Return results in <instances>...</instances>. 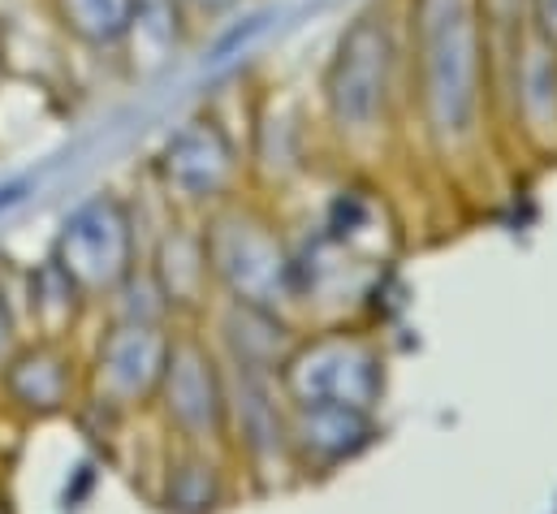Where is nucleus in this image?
<instances>
[{
    "label": "nucleus",
    "instance_id": "1",
    "mask_svg": "<svg viewBox=\"0 0 557 514\" xmlns=\"http://www.w3.org/2000/svg\"><path fill=\"white\" fill-rule=\"evenodd\" d=\"M407 44V122L441 164H471L493 126V44L480 0H398Z\"/></svg>",
    "mask_w": 557,
    "mask_h": 514
},
{
    "label": "nucleus",
    "instance_id": "2",
    "mask_svg": "<svg viewBox=\"0 0 557 514\" xmlns=\"http://www.w3.org/2000/svg\"><path fill=\"white\" fill-rule=\"evenodd\" d=\"M320 109L333 143L355 160L385 151L407 122V44L398 0H372L342 26L320 74Z\"/></svg>",
    "mask_w": 557,
    "mask_h": 514
},
{
    "label": "nucleus",
    "instance_id": "3",
    "mask_svg": "<svg viewBox=\"0 0 557 514\" xmlns=\"http://www.w3.org/2000/svg\"><path fill=\"white\" fill-rule=\"evenodd\" d=\"M203 243L212 281L243 307L273 311L285 298H294V256L281 243L277 225L264 208L243 204L238 195L208 212Z\"/></svg>",
    "mask_w": 557,
    "mask_h": 514
},
{
    "label": "nucleus",
    "instance_id": "4",
    "mask_svg": "<svg viewBox=\"0 0 557 514\" xmlns=\"http://www.w3.org/2000/svg\"><path fill=\"white\" fill-rule=\"evenodd\" d=\"M277 389L285 402H333L355 411H376L385 393V355L368 333L329 329L289 346L277 364Z\"/></svg>",
    "mask_w": 557,
    "mask_h": 514
},
{
    "label": "nucleus",
    "instance_id": "5",
    "mask_svg": "<svg viewBox=\"0 0 557 514\" xmlns=\"http://www.w3.org/2000/svg\"><path fill=\"white\" fill-rule=\"evenodd\" d=\"M493 126L536 160H557V48L536 30L493 52Z\"/></svg>",
    "mask_w": 557,
    "mask_h": 514
},
{
    "label": "nucleus",
    "instance_id": "6",
    "mask_svg": "<svg viewBox=\"0 0 557 514\" xmlns=\"http://www.w3.org/2000/svg\"><path fill=\"white\" fill-rule=\"evenodd\" d=\"M52 259L74 277L87 298H113L117 285L139 268L135 212L117 195L83 199L57 230Z\"/></svg>",
    "mask_w": 557,
    "mask_h": 514
},
{
    "label": "nucleus",
    "instance_id": "7",
    "mask_svg": "<svg viewBox=\"0 0 557 514\" xmlns=\"http://www.w3.org/2000/svg\"><path fill=\"white\" fill-rule=\"evenodd\" d=\"M243 169H247V160H243L234 134L225 130V122H216L208 113L182 122L156 156V178L169 191V199H177L182 208H195V212H212L225 199H234Z\"/></svg>",
    "mask_w": 557,
    "mask_h": 514
},
{
    "label": "nucleus",
    "instance_id": "8",
    "mask_svg": "<svg viewBox=\"0 0 557 514\" xmlns=\"http://www.w3.org/2000/svg\"><path fill=\"white\" fill-rule=\"evenodd\" d=\"M173 351L169 325L156 320H122L113 316L100 333L91 364L83 372L87 397L104 411H143L156 402V389L164 381V364Z\"/></svg>",
    "mask_w": 557,
    "mask_h": 514
},
{
    "label": "nucleus",
    "instance_id": "9",
    "mask_svg": "<svg viewBox=\"0 0 557 514\" xmlns=\"http://www.w3.org/2000/svg\"><path fill=\"white\" fill-rule=\"evenodd\" d=\"M169 432L182 445H221L230 432V386L216 368L212 351L190 338L173 333V351L164 364V381L156 389V402Z\"/></svg>",
    "mask_w": 557,
    "mask_h": 514
},
{
    "label": "nucleus",
    "instance_id": "10",
    "mask_svg": "<svg viewBox=\"0 0 557 514\" xmlns=\"http://www.w3.org/2000/svg\"><path fill=\"white\" fill-rule=\"evenodd\" d=\"M83 386L78 359L70 342L57 338H30L17 342L13 355L0 364V397L4 411L22 419H52L74 406Z\"/></svg>",
    "mask_w": 557,
    "mask_h": 514
},
{
    "label": "nucleus",
    "instance_id": "11",
    "mask_svg": "<svg viewBox=\"0 0 557 514\" xmlns=\"http://www.w3.org/2000/svg\"><path fill=\"white\" fill-rule=\"evenodd\" d=\"M376 437L372 411L333 406V402H285V454L315 476L337 472L342 463L359 458Z\"/></svg>",
    "mask_w": 557,
    "mask_h": 514
},
{
    "label": "nucleus",
    "instance_id": "12",
    "mask_svg": "<svg viewBox=\"0 0 557 514\" xmlns=\"http://www.w3.org/2000/svg\"><path fill=\"white\" fill-rule=\"evenodd\" d=\"M147 272L156 281V290L164 294L173 316H190L203 307V298L212 294V264H208V243H203V225H169L156 243V252L147 259Z\"/></svg>",
    "mask_w": 557,
    "mask_h": 514
},
{
    "label": "nucleus",
    "instance_id": "13",
    "mask_svg": "<svg viewBox=\"0 0 557 514\" xmlns=\"http://www.w3.org/2000/svg\"><path fill=\"white\" fill-rule=\"evenodd\" d=\"M91 298L74 285V277L48 256L39 268L26 272V307H30V325H35V338H57V342H70L74 329H78V316Z\"/></svg>",
    "mask_w": 557,
    "mask_h": 514
},
{
    "label": "nucleus",
    "instance_id": "14",
    "mask_svg": "<svg viewBox=\"0 0 557 514\" xmlns=\"http://www.w3.org/2000/svg\"><path fill=\"white\" fill-rule=\"evenodd\" d=\"M48 4H52V17L61 22V30L96 52L126 48L135 13H139V0H48Z\"/></svg>",
    "mask_w": 557,
    "mask_h": 514
},
{
    "label": "nucleus",
    "instance_id": "15",
    "mask_svg": "<svg viewBox=\"0 0 557 514\" xmlns=\"http://www.w3.org/2000/svg\"><path fill=\"white\" fill-rule=\"evenodd\" d=\"M164 502L177 514H208L221 502V467L208 454V445H182L169 458L164 476Z\"/></svg>",
    "mask_w": 557,
    "mask_h": 514
},
{
    "label": "nucleus",
    "instance_id": "16",
    "mask_svg": "<svg viewBox=\"0 0 557 514\" xmlns=\"http://www.w3.org/2000/svg\"><path fill=\"white\" fill-rule=\"evenodd\" d=\"M173 4L186 13V22H216L234 9H243L247 0H173Z\"/></svg>",
    "mask_w": 557,
    "mask_h": 514
},
{
    "label": "nucleus",
    "instance_id": "17",
    "mask_svg": "<svg viewBox=\"0 0 557 514\" xmlns=\"http://www.w3.org/2000/svg\"><path fill=\"white\" fill-rule=\"evenodd\" d=\"M528 17H532V30L557 48V0H528Z\"/></svg>",
    "mask_w": 557,
    "mask_h": 514
},
{
    "label": "nucleus",
    "instance_id": "18",
    "mask_svg": "<svg viewBox=\"0 0 557 514\" xmlns=\"http://www.w3.org/2000/svg\"><path fill=\"white\" fill-rule=\"evenodd\" d=\"M13 346H17V316H13L9 298H4V285H0V364L13 355Z\"/></svg>",
    "mask_w": 557,
    "mask_h": 514
},
{
    "label": "nucleus",
    "instance_id": "19",
    "mask_svg": "<svg viewBox=\"0 0 557 514\" xmlns=\"http://www.w3.org/2000/svg\"><path fill=\"white\" fill-rule=\"evenodd\" d=\"M22 191H26L22 182H13V186H0V212H4V208H13V204L22 199Z\"/></svg>",
    "mask_w": 557,
    "mask_h": 514
}]
</instances>
